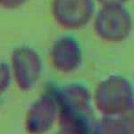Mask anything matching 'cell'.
I'll use <instances>...</instances> for the list:
<instances>
[{"label": "cell", "instance_id": "7", "mask_svg": "<svg viewBox=\"0 0 134 134\" xmlns=\"http://www.w3.org/2000/svg\"><path fill=\"white\" fill-rule=\"evenodd\" d=\"M49 58L54 68L59 72L71 73L76 71L82 62V51L73 37L64 36L52 45Z\"/></svg>", "mask_w": 134, "mask_h": 134}, {"label": "cell", "instance_id": "10", "mask_svg": "<svg viewBox=\"0 0 134 134\" xmlns=\"http://www.w3.org/2000/svg\"><path fill=\"white\" fill-rule=\"evenodd\" d=\"M29 0H0V6L6 10H14L21 7Z\"/></svg>", "mask_w": 134, "mask_h": 134}, {"label": "cell", "instance_id": "9", "mask_svg": "<svg viewBox=\"0 0 134 134\" xmlns=\"http://www.w3.org/2000/svg\"><path fill=\"white\" fill-rule=\"evenodd\" d=\"M12 73L10 66L5 63H0V95H2L10 86Z\"/></svg>", "mask_w": 134, "mask_h": 134}, {"label": "cell", "instance_id": "8", "mask_svg": "<svg viewBox=\"0 0 134 134\" xmlns=\"http://www.w3.org/2000/svg\"><path fill=\"white\" fill-rule=\"evenodd\" d=\"M132 119L126 114L119 116H104L96 121L90 134H132Z\"/></svg>", "mask_w": 134, "mask_h": 134}, {"label": "cell", "instance_id": "3", "mask_svg": "<svg viewBox=\"0 0 134 134\" xmlns=\"http://www.w3.org/2000/svg\"><path fill=\"white\" fill-rule=\"evenodd\" d=\"M93 18L95 33L105 42L121 43L132 31V18L124 5L102 6Z\"/></svg>", "mask_w": 134, "mask_h": 134}, {"label": "cell", "instance_id": "5", "mask_svg": "<svg viewBox=\"0 0 134 134\" xmlns=\"http://www.w3.org/2000/svg\"><path fill=\"white\" fill-rule=\"evenodd\" d=\"M51 13L55 23L68 31H78L92 20L94 0H52Z\"/></svg>", "mask_w": 134, "mask_h": 134}, {"label": "cell", "instance_id": "4", "mask_svg": "<svg viewBox=\"0 0 134 134\" xmlns=\"http://www.w3.org/2000/svg\"><path fill=\"white\" fill-rule=\"evenodd\" d=\"M42 61L35 49L21 46L14 49L11 55L10 70L17 87L29 91L38 83L42 73Z\"/></svg>", "mask_w": 134, "mask_h": 134}, {"label": "cell", "instance_id": "11", "mask_svg": "<svg viewBox=\"0 0 134 134\" xmlns=\"http://www.w3.org/2000/svg\"><path fill=\"white\" fill-rule=\"evenodd\" d=\"M102 6L108 5H124L129 0H97Z\"/></svg>", "mask_w": 134, "mask_h": 134}, {"label": "cell", "instance_id": "1", "mask_svg": "<svg viewBox=\"0 0 134 134\" xmlns=\"http://www.w3.org/2000/svg\"><path fill=\"white\" fill-rule=\"evenodd\" d=\"M57 119L60 129L79 134H90L96 121L92 97L85 86L72 83L55 88Z\"/></svg>", "mask_w": 134, "mask_h": 134}, {"label": "cell", "instance_id": "12", "mask_svg": "<svg viewBox=\"0 0 134 134\" xmlns=\"http://www.w3.org/2000/svg\"><path fill=\"white\" fill-rule=\"evenodd\" d=\"M57 134H79V133L73 132V131H68V130H63V129H60V131H58V132H57Z\"/></svg>", "mask_w": 134, "mask_h": 134}, {"label": "cell", "instance_id": "2", "mask_svg": "<svg viewBox=\"0 0 134 134\" xmlns=\"http://www.w3.org/2000/svg\"><path fill=\"white\" fill-rule=\"evenodd\" d=\"M133 88L126 78L111 75L100 81L92 97L96 108L104 116L127 114L133 107Z\"/></svg>", "mask_w": 134, "mask_h": 134}, {"label": "cell", "instance_id": "6", "mask_svg": "<svg viewBox=\"0 0 134 134\" xmlns=\"http://www.w3.org/2000/svg\"><path fill=\"white\" fill-rule=\"evenodd\" d=\"M57 119L55 88H48L31 104L25 117V130L28 134H45Z\"/></svg>", "mask_w": 134, "mask_h": 134}]
</instances>
